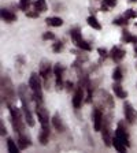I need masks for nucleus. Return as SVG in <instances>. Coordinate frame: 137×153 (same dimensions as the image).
<instances>
[{
    "instance_id": "nucleus-1",
    "label": "nucleus",
    "mask_w": 137,
    "mask_h": 153,
    "mask_svg": "<svg viewBox=\"0 0 137 153\" xmlns=\"http://www.w3.org/2000/svg\"><path fill=\"white\" fill-rule=\"evenodd\" d=\"M1 100H3V104L6 102L7 107H10L16 100L15 88H14L13 81L10 79L8 75L1 76Z\"/></svg>"
},
{
    "instance_id": "nucleus-2",
    "label": "nucleus",
    "mask_w": 137,
    "mask_h": 153,
    "mask_svg": "<svg viewBox=\"0 0 137 153\" xmlns=\"http://www.w3.org/2000/svg\"><path fill=\"white\" fill-rule=\"evenodd\" d=\"M29 88L32 90V100L36 104H41L44 101L43 99V82L40 74L32 73L29 78Z\"/></svg>"
},
{
    "instance_id": "nucleus-3",
    "label": "nucleus",
    "mask_w": 137,
    "mask_h": 153,
    "mask_svg": "<svg viewBox=\"0 0 137 153\" xmlns=\"http://www.w3.org/2000/svg\"><path fill=\"white\" fill-rule=\"evenodd\" d=\"M8 109H10V116H11V124H13V128H14V131H15L16 134H22V133H25V128H26V126H25V123H23V120H22V112L23 111H21L19 108H16L15 105H10L8 107Z\"/></svg>"
},
{
    "instance_id": "nucleus-4",
    "label": "nucleus",
    "mask_w": 137,
    "mask_h": 153,
    "mask_svg": "<svg viewBox=\"0 0 137 153\" xmlns=\"http://www.w3.org/2000/svg\"><path fill=\"white\" fill-rule=\"evenodd\" d=\"M111 115H106L103 120L102 127V140L107 148L112 146V137H111Z\"/></svg>"
},
{
    "instance_id": "nucleus-5",
    "label": "nucleus",
    "mask_w": 137,
    "mask_h": 153,
    "mask_svg": "<svg viewBox=\"0 0 137 153\" xmlns=\"http://www.w3.org/2000/svg\"><path fill=\"white\" fill-rule=\"evenodd\" d=\"M51 73H54V68L51 67V63L45 59H43L41 63H40V68H38V74L41 75L43 81H44V88L49 90V76Z\"/></svg>"
},
{
    "instance_id": "nucleus-6",
    "label": "nucleus",
    "mask_w": 137,
    "mask_h": 153,
    "mask_svg": "<svg viewBox=\"0 0 137 153\" xmlns=\"http://www.w3.org/2000/svg\"><path fill=\"white\" fill-rule=\"evenodd\" d=\"M103 120H104V115H103V107L95 105L92 109V123H93V131H102Z\"/></svg>"
},
{
    "instance_id": "nucleus-7",
    "label": "nucleus",
    "mask_w": 137,
    "mask_h": 153,
    "mask_svg": "<svg viewBox=\"0 0 137 153\" xmlns=\"http://www.w3.org/2000/svg\"><path fill=\"white\" fill-rule=\"evenodd\" d=\"M36 115H37V119L41 124V127H49V115L43 102L36 104Z\"/></svg>"
},
{
    "instance_id": "nucleus-8",
    "label": "nucleus",
    "mask_w": 137,
    "mask_h": 153,
    "mask_svg": "<svg viewBox=\"0 0 137 153\" xmlns=\"http://www.w3.org/2000/svg\"><path fill=\"white\" fill-rule=\"evenodd\" d=\"M115 137L121 140L122 142L126 145V146H130V137H129V131L126 128L124 122H118V126H117V130H115Z\"/></svg>"
},
{
    "instance_id": "nucleus-9",
    "label": "nucleus",
    "mask_w": 137,
    "mask_h": 153,
    "mask_svg": "<svg viewBox=\"0 0 137 153\" xmlns=\"http://www.w3.org/2000/svg\"><path fill=\"white\" fill-rule=\"evenodd\" d=\"M63 74H64V66L61 63H56L54 66V75H55V86H56V90H62L64 88Z\"/></svg>"
},
{
    "instance_id": "nucleus-10",
    "label": "nucleus",
    "mask_w": 137,
    "mask_h": 153,
    "mask_svg": "<svg viewBox=\"0 0 137 153\" xmlns=\"http://www.w3.org/2000/svg\"><path fill=\"white\" fill-rule=\"evenodd\" d=\"M124 115H125V120L129 124H134L137 122V111L133 108V105L129 101L124 102Z\"/></svg>"
},
{
    "instance_id": "nucleus-11",
    "label": "nucleus",
    "mask_w": 137,
    "mask_h": 153,
    "mask_svg": "<svg viewBox=\"0 0 137 153\" xmlns=\"http://www.w3.org/2000/svg\"><path fill=\"white\" fill-rule=\"evenodd\" d=\"M84 86L78 85L76 86V89H74V96H73V107L76 109H80L81 105H82V102L85 101V94H84Z\"/></svg>"
},
{
    "instance_id": "nucleus-12",
    "label": "nucleus",
    "mask_w": 137,
    "mask_h": 153,
    "mask_svg": "<svg viewBox=\"0 0 137 153\" xmlns=\"http://www.w3.org/2000/svg\"><path fill=\"white\" fill-rule=\"evenodd\" d=\"M99 100L104 107H107L109 109H112L114 108V99L109 94V92H106L104 89H99Z\"/></svg>"
},
{
    "instance_id": "nucleus-13",
    "label": "nucleus",
    "mask_w": 137,
    "mask_h": 153,
    "mask_svg": "<svg viewBox=\"0 0 137 153\" xmlns=\"http://www.w3.org/2000/svg\"><path fill=\"white\" fill-rule=\"evenodd\" d=\"M125 55H126V51L125 49H122L121 47H112L111 51H110V57L112 59V62L114 63H121L122 60H124Z\"/></svg>"
},
{
    "instance_id": "nucleus-14",
    "label": "nucleus",
    "mask_w": 137,
    "mask_h": 153,
    "mask_svg": "<svg viewBox=\"0 0 137 153\" xmlns=\"http://www.w3.org/2000/svg\"><path fill=\"white\" fill-rule=\"evenodd\" d=\"M16 142H18V146H19L21 150L28 149V148L32 145V140H30V137H29L26 133L18 134V140H16Z\"/></svg>"
},
{
    "instance_id": "nucleus-15",
    "label": "nucleus",
    "mask_w": 137,
    "mask_h": 153,
    "mask_svg": "<svg viewBox=\"0 0 137 153\" xmlns=\"http://www.w3.org/2000/svg\"><path fill=\"white\" fill-rule=\"evenodd\" d=\"M51 123H52V126L55 127V130H56L58 133H64V131H66V124L63 123L62 118L58 114H55L54 116H52Z\"/></svg>"
},
{
    "instance_id": "nucleus-16",
    "label": "nucleus",
    "mask_w": 137,
    "mask_h": 153,
    "mask_svg": "<svg viewBox=\"0 0 137 153\" xmlns=\"http://www.w3.org/2000/svg\"><path fill=\"white\" fill-rule=\"evenodd\" d=\"M22 111L23 115H25V122L29 127H33L34 126V119H33V114L30 111V107L28 104H22Z\"/></svg>"
},
{
    "instance_id": "nucleus-17",
    "label": "nucleus",
    "mask_w": 137,
    "mask_h": 153,
    "mask_svg": "<svg viewBox=\"0 0 137 153\" xmlns=\"http://www.w3.org/2000/svg\"><path fill=\"white\" fill-rule=\"evenodd\" d=\"M0 15H1V19H3L6 23H13L16 21V15L13 11H10V10H7V8H1Z\"/></svg>"
},
{
    "instance_id": "nucleus-18",
    "label": "nucleus",
    "mask_w": 137,
    "mask_h": 153,
    "mask_svg": "<svg viewBox=\"0 0 137 153\" xmlns=\"http://www.w3.org/2000/svg\"><path fill=\"white\" fill-rule=\"evenodd\" d=\"M112 90H114L115 97H118V99L124 100V99L128 97V92L122 88V85L119 82H114V85H112Z\"/></svg>"
},
{
    "instance_id": "nucleus-19",
    "label": "nucleus",
    "mask_w": 137,
    "mask_h": 153,
    "mask_svg": "<svg viewBox=\"0 0 137 153\" xmlns=\"http://www.w3.org/2000/svg\"><path fill=\"white\" fill-rule=\"evenodd\" d=\"M121 41L122 42H128V44H137V36H133L130 34V33L126 30V29H124L122 30V36H121Z\"/></svg>"
},
{
    "instance_id": "nucleus-20",
    "label": "nucleus",
    "mask_w": 137,
    "mask_h": 153,
    "mask_svg": "<svg viewBox=\"0 0 137 153\" xmlns=\"http://www.w3.org/2000/svg\"><path fill=\"white\" fill-rule=\"evenodd\" d=\"M49 137H51V131H49V127H41V131L38 134V141L41 145H47L48 141H49Z\"/></svg>"
},
{
    "instance_id": "nucleus-21",
    "label": "nucleus",
    "mask_w": 137,
    "mask_h": 153,
    "mask_svg": "<svg viewBox=\"0 0 137 153\" xmlns=\"http://www.w3.org/2000/svg\"><path fill=\"white\" fill-rule=\"evenodd\" d=\"M45 23L48 26H52V27H59V26L63 25V19L59 18V16H48L45 19Z\"/></svg>"
},
{
    "instance_id": "nucleus-22",
    "label": "nucleus",
    "mask_w": 137,
    "mask_h": 153,
    "mask_svg": "<svg viewBox=\"0 0 137 153\" xmlns=\"http://www.w3.org/2000/svg\"><path fill=\"white\" fill-rule=\"evenodd\" d=\"M117 3H118V0H103L100 10H102L103 13H107V11H110L111 8H114V7L117 6Z\"/></svg>"
},
{
    "instance_id": "nucleus-23",
    "label": "nucleus",
    "mask_w": 137,
    "mask_h": 153,
    "mask_svg": "<svg viewBox=\"0 0 137 153\" xmlns=\"http://www.w3.org/2000/svg\"><path fill=\"white\" fill-rule=\"evenodd\" d=\"M33 8L37 10L38 13H45L48 10L47 1L45 0H36V1H33Z\"/></svg>"
},
{
    "instance_id": "nucleus-24",
    "label": "nucleus",
    "mask_w": 137,
    "mask_h": 153,
    "mask_svg": "<svg viewBox=\"0 0 137 153\" xmlns=\"http://www.w3.org/2000/svg\"><path fill=\"white\" fill-rule=\"evenodd\" d=\"M86 23L91 26V27H93L95 30H102V25L99 23V21L96 19L95 14H92V15L88 16V19H86Z\"/></svg>"
},
{
    "instance_id": "nucleus-25",
    "label": "nucleus",
    "mask_w": 137,
    "mask_h": 153,
    "mask_svg": "<svg viewBox=\"0 0 137 153\" xmlns=\"http://www.w3.org/2000/svg\"><path fill=\"white\" fill-rule=\"evenodd\" d=\"M74 45H76L77 48H80L81 51H86V52H89V51H92V47H91V44L88 41H85L84 38H81V40H78V41H76V42H73Z\"/></svg>"
},
{
    "instance_id": "nucleus-26",
    "label": "nucleus",
    "mask_w": 137,
    "mask_h": 153,
    "mask_svg": "<svg viewBox=\"0 0 137 153\" xmlns=\"http://www.w3.org/2000/svg\"><path fill=\"white\" fill-rule=\"evenodd\" d=\"M112 146L115 148V150H117V152H125V150H126V148H128L121 140H118V138L115 137V135L112 137Z\"/></svg>"
},
{
    "instance_id": "nucleus-27",
    "label": "nucleus",
    "mask_w": 137,
    "mask_h": 153,
    "mask_svg": "<svg viewBox=\"0 0 137 153\" xmlns=\"http://www.w3.org/2000/svg\"><path fill=\"white\" fill-rule=\"evenodd\" d=\"M112 79L114 82H121L124 79V70H122V67H115L114 71H112Z\"/></svg>"
},
{
    "instance_id": "nucleus-28",
    "label": "nucleus",
    "mask_w": 137,
    "mask_h": 153,
    "mask_svg": "<svg viewBox=\"0 0 137 153\" xmlns=\"http://www.w3.org/2000/svg\"><path fill=\"white\" fill-rule=\"evenodd\" d=\"M70 37H71V41L73 42H76V41H78V40H81L82 38V34H81V29L80 27H73V29H70Z\"/></svg>"
},
{
    "instance_id": "nucleus-29",
    "label": "nucleus",
    "mask_w": 137,
    "mask_h": 153,
    "mask_svg": "<svg viewBox=\"0 0 137 153\" xmlns=\"http://www.w3.org/2000/svg\"><path fill=\"white\" fill-rule=\"evenodd\" d=\"M112 25H115V26H128L129 25V19L126 18L125 15H122V16H118V18H115L114 21H112Z\"/></svg>"
},
{
    "instance_id": "nucleus-30",
    "label": "nucleus",
    "mask_w": 137,
    "mask_h": 153,
    "mask_svg": "<svg viewBox=\"0 0 137 153\" xmlns=\"http://www.w3.org/2000/svg\"><path fill=\"white\" fill-rule=\"evenodd\" d=\"M7 148H8V152L11 153H18L19 150V146H16V143L14 142L13 138H7Z\"/></svg>"
},
{
    "instance_id": "nucleus-31",
    "label": "nucleus",
    "mask_w": 137,
    "mask_h": 153,
    "mask_svg": "<svg viewBox=\"0 0 137 153\" xmlns=\"http://www.w3.org/2000/svg\"><path fill=\"white\" fill-rule=\"evenodd\" d=\"M64 48V42L61 41V40H58V41H55L54 44H52V51L55 52V53H61L62 51H63Z\"/></svg>"
},
{
    "instance_id": "nucleus-32",
    "label": "nucleus",
    "mask_w": 137,
    "mask_h": 153,
    "mask_svg": "<svg viewBox=\"0 0 137 153\" xmlns=\"http://www.w3.org/2000/svg\"><path fill=\"white\" fill-rule=\"evenodd\" d=\"M30 4H32V0H19L18 8L21 11H23V13H26L29 10V7H30Z\"/></svg>"
},
{
    "instance_id": "nucleus-33",
    "label": "nucleus",
    "mask_w": 137,
    "mask_h": 153,
    "mask_svg": "<svg viewBox=\"0 0 137 153\" xmlns=\"http://www.w3.org/2000/svg\"><path fill=\"white\" fill-rule=\"evenodd\" d=\"M97 53L100 56V60H106L107 57L110 56V52L106 49V48H97Z\"/></svg>"
},
{
    "instance_id": "nucleus-34",
    "label": "nucleus",
    "mask_w": 137,
    "mask_h": 153,
    "mask_svg": "<svg viewBox=\"0 0 137 153\" xmlns=\"http://www.w3.org/2000/svg\"><path fill=\"white\" fill-rule=\"evenodd\" d=\"M125 16L128 19H133V18H137V11L136 10H133V8H129V10H126L125 11V14H124Z\"/></svg>"
},
{
    "instance_id": "nucleus-35",
    "label": "nucleus",
    "mask_w": 137,
    "mask_h": 153,
    "mask_svg": "<svg viewBox=\"0 0 137 153\" xmlns=\"http://www.w3.org/2000/svg\"><path fill=\"white\" fill-rule=\"evenodd\" d=\"M25 14H26V16H28V18H38L41 13H38L37 10H28Z\"/></svg>"
},
{
    "instance_id": "nucleus-36",
    "label": "nucleus",
    "mask_w": 137,
    "mask_h": 153,
    "mask_svg": "<svg viewBox=\"0 0 137 153\" xmlns=\"http://www.w3.org/2000/svg\"><path fill=\"white\" fill-rule=\"evenodd\" d=\"M55 38V34L52 32H45L44 34H43V40L44 41H48V40H54Z\"/></svg>"
},
{
    "instance_id": "nucleus-37",
    "label": "nucleus",
    "mask_w": 137,
    "mask_h": 153,
    "mask_svg": "<svg viewBox=\"0 0 137 153\" xmlns=\"http://www.w3.org/2000/svg\"><path fill=\"white\" fill-rule=\"evenodd\" d=\"M64 85H66V90H67V92H71L73 89H76V86H74V82H71V81H67Z\"/></svg>"
},
{
    "instance_id": "nucleus-38",
    "label": "nucleus",
    "mask_w": 137,
    "mask_h": 153,
    "mask_svg": "<svg viewBox=\"0 0 137 153\" xmlns=\"http://www.w3.org/2000/svg\"><path fill=\"white\" fill-rule=\"evenodd\" d=\"M0 134H1V137H4L7 134V130H6V127H4V122L1 120L0 122Z\"/></svg>"
},
{
    "instance_id": "nucleus-39",
    "label": "nucleus",
    "mask_w": 137,
    "mask_h": 153,
    "mask_svg": "<svg viewBox=\"0 0 137 153\" xmlns=\"http://www.w3.org/2000/svg\"><path fill=\"white\" fill-rule=\"evenodd\" d=\"M134 55H136V57H137V44L134 45Z\"/></svg>"
},
{
    "instance_id": "nucleus-40",
    "label": "nucleus",
    "mask_w": 137,
    "mask_h": 153,
    "mask_svg": "<svg viewBox=\"0 0 137 153\" xmlns=\"http://www.w3.org/2000/svg\"><path fill=\"white\" fill-rule=\"evenodd\" d=\"M137 0H129V3H136Z\"/></svg>"
},
{
    "instance_id": "nucleus-41",
    "label": "nucleus",
    "mask_w": 137,
    "mask_h": 153,
    "mask_svg": "<svg viewBox=\"0 0 137 153\" xmlns=\"http://www.w3.org/2000/svg\"><path fill=\"white\" fill-rule=\"evenodd\" d=\"M136 68H137V64H136Z\"/></svg>"
},
{
    "instance_id": "nucleus-42",
    "label": "nucleus",
    "mask_w": 137,
    "mask_h": 153,
    "mask_svg": "<svg viewBox=\"0 0 137 153\" xmlns=\"http://www.w3.org/2000/svg\"><path fill=\"white\" fill-rule=\"evenodd\" d=\"M136 26H137V23H136Z\"/></svg>"
}]
</instances>
